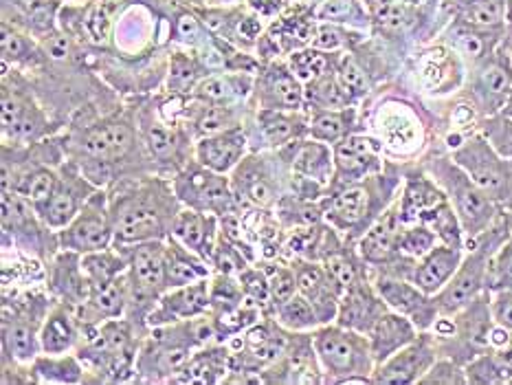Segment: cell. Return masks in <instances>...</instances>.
Here are the masks:
<instances>
[{
    "mask_svg": "<svg viewBox=\"0 0 512 385\" xmlns=\"http://www.w3.org/2000/svg\"><path fill=\"white\" fill-rule=\"evenodd\" d=\"M453 161L493 198L499 207L512 209V159L491 139L473 135L453 150Z\"/></svg>",
    "mask_w": 512,
    "mask_h": 385,
    "instance_id": "cell-5",
    "label": "cell"
},
{
    "mask_svg": "<svg viewBox=\"0 0 512 385\" xmlns=\"http://www.w3.org/2000/svg\"><path fill=\"white\" fill-rule=\"evenodd\" d=\"M51 0H3V20L5 22H14L22 16L31 14L33 9H38L40 5H47Z\"/></svg>",
    "mask_w": 512,
    "mask_h": 385,
    "instance_id": "cell-53",
    "label": "cell"
},
{
    "mask_svg": "<svg viewBox=\"0 0 512 385\" xmlns=\"http://www.w3.org/2000/svg\"><path fill=\"white\" fill-rule=\"evenodd\" d=\"M84 194H93V187L88 185L82 176L71 172L60 176L51 198L38 209L44 223L53 229H62L69 225L71 220L80 214V209L84 207L88 198H91Z\"/></svg>",
    "mask_w": 512,
    "mask_h": 385,
    "instance_id": "cell-16",
    "label": "cell"
},
{
    "mask_svg": "<svg viewBox=\"0 0 512 385\" xmlns=\"http://www.w3.org/2000/svg\"><path fill=\"white\" fill-rule=\"evenodd\" d=\"M431 168L433 174H436V181L440 183L444 194H447L449 203L453 205L455 214L460 218L464 236L477 240L482 234H486L499 220V209L502 207L455 161L436 159Z\"/></svg>",
    "mask_w": 512,
    "mask_h": 385,
    "instance_id": "cell-3",
    "label": "cell"
},
{
    "mask_svg": "<svg viewBox=\"0 0 512 385\" xmlns=\"http://www.w3.org/2000/svg\"><path fill=\"white\" fill-rule=\"evenodd\" d=\"M146 137L152 154H157V157H163V154L174 150V135L163 124H150Z\"/></svg>",
    "mask_w": 512,
    "mask_h": 385,
    "instance_id": "cell-52",
    "label": "cell"
},
{
    "mask_svg": "<svg viewBox=\"0 0 512 385\" xmlns=\"http://www.w3.org/2000/svg\"><path fill=\"white\" fill-rule=\"evenodd\" d=\"M455 20L486 31H508L510 0H453Z\"/></svg>",
    "mask_w": 512,
    "mask_h": 385,
    "instance_id": "cell-24",
    "label": "cell"
},
{
    "mask_svg": "<svg viewBox=\"0 0 512 385\" xmlns=\"http://www.w3.org/2000/svg\"><path fill=\"white\" fill-rule=\"evenodd\" d=\"M174 238L181 242L189 251L198 253V256L214 258L216 249V234H214V218L205 216L198 209H185L178 212L174 220Z\"/></svg>",
    "mask_w": 512,
    "mask_h": 385,
    "instance_id": "cell-23",
    "label": "cell"
},
{
    "mask_svg": "<svg viewBox=\"0 0 512 385\" xmlns=\"http://www.w3.org/2000/svg\"><path fill=\"white\" fill-rule=\"evenodd\" d=\"M73 341L75 326L66 311H55L51 317H47L40 333V344L44 352H49V355H62V352L73 346Z\"/></svg>",
    "mask_w": 512,
    "mask_h": 385,
    "instance_id": "cell-33",
    "label": "cell"
},
{
    "mask_svg": "<svg viewBox=\"0 0 512 385\" xmlns=\"http://www.w3.org/2000/svg\"><path fill=\"white\" fill-rule=\"evenodd\" d=\"M271 282V297L273 304H282L286 300H291L293 295H297V273L291 267H277L273 275L269 278Z\"/></svg>",
    "mask_w": 512,
    "mask_h": 385,
    "instance_id": "cell-45",
    "label": "cell"
},
{
    "mask_svg": "<svg viewBox=\"0 0 512 385\" xmlns=\"http://www.w3.org/2000/svg\"><path fill=\"white\" fill-rule=\"evenodd\" d=\"M475 95L493 113L506 108L512 95V42L508 36L491 58L475 66Z\"/></svg>",
    "mask_w": 512,
    "mask_h": 385,
    "instance_id": "cell-10",
    "label": "cell"
},
{
    "mask_svg": "<svg viewBox=\"0 0 512 385\" xmlns=\"http://www.w3.org/2000/svg\"><path fill=\"white\" fill-rule=\"evenodd\" d=\"M512 289V238L495 251L491 260V278H488V291Z\"/></svg>",
    "mask_w": 512,
    "mask_h": 385,
    "instance_id": "cell-43",
    "label": "cell"
},
{
    "mask_svg": "<svg viewBox=\"0 0 512 385\" xmlns=\"http://www.w3.org/2000/svg\"><path fill=\"white\" fill-rule=\"evenodd\" d=\"M306 97L317 106V110H343L350 108L352 97L337 80V71L321 75L319 80L308 84Z\"/></svg>",
    "mask_w": 512,
    "mask_h": 385,
    "instance_id": "cell-31",
    "label": "cell"
},
{
    "mask_svg": "<svg viewBox=\"0 0 512 385\" xmlns=\"http://www.w3.org/2000/svg\"><path fill=\"white\" fill-rule=\"evenodd\" d=\"M464 260L462 245H436L429 253H425L411 273V282H414L422 293L436 295L440 293L447 282L453 278V273L460 269Z\"/></svg>",
    "mask_w": 512,
    "mask_h": 385,
    "instance_id": "cell-15",
    "label": "cell"
},
{
    "mask_svg": "<svg viewBox=\"0 0 512 385\" xmlns=\"http://www.w3.org/2000/svg\"><path fill=\"white\" fill-rule=\"evenodd\" d=\"M315 18L319 22H335V25L365 29L372 25L370 7L363 0H324L315 9Z\"/></svg>",
    "mask_w": 512,
    "mask_h": 385,
    "instance_id": "cell-27",
    "label": "cell"
},
{
    "mask_svg": "<svg viewBox=\"0 0 512 385\" xmlns=\"http://www.w3.org/2000/svg\"><path fill=\"white\" fill-rule=\"evenodd\" d=\"M260 91L264 102L275 110H299L304 106V86L286 64H271L264 71Z\"/></svg>",
    "mask_w": 512,
    "mask_h": 385,
    "instance_id": "cell-22",
    "label": "cell"
},
{
    "mask_svg": "<svg viewBox=\"0 0 512 385\" xmlns=\"http://www.w3.org/2000/svg\"><path fill=\"white\" fill-rule=\"evenodd\" d=\"M385 311H389V306L383 302V297L378 295L374 284H370L363 278L356 284H352L350 289L343 291L337 322L339 326L352 328L356 333L367 335L370 333V328L376 324V319Z\"/></svg>",
    "mask_w": 512,
    "mask_h": 385,
    "instance_id": "cell-12",
    "label": "cell"
},
{
    "mask_svg": "<svg viewBox=\"0 0 512 385\" xmlns=\"http://www.w3.org/2000/svg\"><path fill=\"white\" fill-rule=\"evenodd\" d=\"M187 185H178V194L192 203L196 209H207L214 214H231L233 194L225 176L214 170H196L187 172Z\"/></svg>",
    "mask_w": 512,
    "mask_h": 385,
    "instance_id": "cell-14",
    "label": "cell"
},
{
    "mask_svg": "<svg viewBox=\"0 0 512 385\" xmlns=\"http://www.w3.org/2000/svg\"><path fill=\"white\" fill-rule=\"evenodd\" d=\"M233 91H236V88H233L231 77H220V75L205 77V80H200L196 86L198 97L209 99V102H225V99L233 95Z\"/></svg>",
    "mask_w": 512,
    "mask_h": 385,
    "instance_id": "cell-49",
    "label": "cell"
},
{
    "mask_svg": "<svg viewBox=\"0 0 512 385\" xmlns=\"http://www.w3.org/2000/svg\"><path fill=\"white\" fill-rule=\"evenodd\" d=\"M58 179H60V176L55 174L53 170L36 168V170H31V172L20 176V181L16 183L14 192H18L20 196H25L33 207L40 209L51 198L55 185H58Z\"/></svg>",
    "mask_w": 512,
    "mask_h": 385,
    "instance_id": "cell-34",
    "label": "cell"
},
{
    "mask_svg": "<svg viewBox=\"0 0 512 385\" xmlns=\"http://www.w3.org/2000/svg\"><path fill=\"white\" fill-rule=\"evenodd\" d=\"M337 80L339 84L350 93V97H363L367 91H370V82H367V75L363 71V66L356 62L352 53H343L337 60Z\"/></svg>",
    "mask_w": 512,
    "mask_h": 385,
    "instance_id": "cell-41",
    "label": "cell"
},
{
    "mask_svg": "<svg viewBox=\"0 0 512 385\" xmlns=\"http://www.w3.org/2000/svg\"><path fill=\"white\" fill-rule=\"evenodd\" d=\"M491 311L495 324L512 333V289L491 291Z\"/></svg>",
    "mask_w": 512,
    "mask_h": 385,
    "instance_id": "cell-51",
    "label": "cell"
},
{
    "mask_svg": "<svg viewBox=\"0 0 512 385\" xmlns=\"http://www.w3.org/2000/svg\"><path fill=\"white\" fill-rule=\"evenodd\" d=\"M174 198L165 192L163 185H143L137 192L117 198L110 209L113 231L121 242H146L159 240L165 227H174L176 214H172Z\"/></svg>",
    "mask_w": 512,
    "mask_h": 385,
    "instance_id": "cell-1",
    "label": "cell"
},
{
    "mask_svg": "<svg viewBox=\"0 0 512 385\" xmlns=\"http://www.w3.org/2000/svg\"><path fill=\"white\" fill-rule=\"evenodd\" d=\"M337 60H339L337 53L321 51L317 47H302L288 55V66H291V71L297 75L299 82L310 84L319 80L321 75L335 71Z\"/></svg>",
    "mask_w": 512,
    "mask_h": 385,
    "instance_id": "cell-26",
    "label": "cell"
},
{
    "mask_svg": "<svg viewBox=\"0 0 512 385\" xmlns=\"http://www.w3.org/2000/svg\"><path fill=\"white\" fill-rule=\"evenodd\" d=\"M493 126V143L502 150L508 159H512V117L510 119H495Z\"/></svg>",
    "mask_w": 512,
    "mask_h": 385,
    "instance_id": "cell-54",
    "label": "cell"
},
{
    "mask_svg": "<svg viewBox=\"0 0 512 385\" xmlns=\"http://www.w3.org/2000/svg\"><path fill=\"white\" fill-rule=\"evenodd\" d=\"M508 36V31H486L471 25H464L460 20H453L444 38L449 47L460 55L462 60H471L475 66L497 51Z\"/></svg>",
    "mask_w": 512,
    "mask_h": 385,
    "instance_id": "cell-19",
    "label": "cell"
},
{
    "mask_svg": "<svg viewBox=\"0 0 512 385\" xmlns=\"http://www.w3.org/2000/svg\"><path fill=\"white\" fill-rule=\"evenodd\" d=\"M396 183L398 179H392V176L374 174L363 181L343 185L328 201V220L337 229L365 234L387 209Z\"/></svg>",
    "mask_w": 512,
    "mask_h": 385,
    "instance_id": "cell-4",
    "label": "cell"
},
{
    "mask_svg": "<svg viewBox=\"0 0 512 385\" xmlns=\"http://www.w3.org/2000/svg\"><path fill=\"white\" fill-rule=\"evenodd\" d=\"M165 264H168V249L161 240L137 242L130 256V278L128 291L135 300H159L163 291H168L165 280Z\"/></svg>",
    "mask_w": 512,
    "mask_h": 385,
    "instance_id": "cell-9",
    "label": "cell"
},
{
    "mask_svg": "<svg viewBox=\"0 0 512 385\" xmlns=\"http://www.w3.org/2000/svg\"><path fill=\"white\" fill-rule=\"evenodd\" d=\"M36 372L44 381H60V383H75L82 377V368L77 366L75 359H38Z\"/></svg>",
    "mask_w": 512,
    "mask_h": 385,
    "instance_id": "cell-42",
    "label": "cell"
},
{
    "mask_svg": "<svg viewBox=\"0 0 512 385\" xmlns=\"http://www.w3.org/2000/svg\"><path fill=\"white\" fill-rule=\"evenodd\" d=\"M240 286L244 295H247V300L253 302L255 306H266L269 302H273L271 297V282L260 269H244L240 273Z\"/></svg>",
    "mask_w": 512,
    "mask_h": 385,
    "instance_id": "cell-44",
    "label": "cell"
},
{
    "mask_svg": "<svg viewBox=\"0 0 512 385\" xmlns=\"http://www.w3.org/2000/svg\"><path fill=\"white\" fill-rule=\"evenodd\" d=\"M293 170L310 181L326 183L335 172V154L330 152L324 141L315 139V143H302L295 150Z\"/></svg>",
    "mask_w": 512,
    "mask_h": 385,
    "instance_id": "cell-25",
    "label": "cell"
},
{
    "mask_svg": "<svg viewBox=\"0 0 512 385\" xmlns=\"http://www.w3.org/2000/svg\"><path fill=\"white\" fill-rule=\"evenodd\" d=\"M192 253L194 251L178 245V242H172L168 247V264H165V280H168V289H178V286L207 278V269L194 260Z\"/></svg>",
    "mask_w": 512,
    "mask_h": 385,
    "instance_id": "cell-28",
    "label": "cell"
},
{
    "mask_svg": "<svg viewBox=\"0 0 512 385\" xmlns=\"http://www.w3.org/2000/svg\"><path fill=\"white\" fill-rule=\"evenodd\" d=\"M317 361L337 383H370L376 370L370 339L345 326H326L315 337Z\"/></svg>",
    "mask_w": 512,
    "mask_h": 385,
    "instance_id": "cell-2",
    "label": "cell"
},
{
    "mask_svg": "<svg viewBox=\"0 0 512 385\" xmlns=\"http://www.w3.org/2000/svg\"><path fill=\"white\" fill-rule=\"evenodd\" d=\"M438 355L440 350L436 337H431L422 330V335H418L411 344L400 348L396 355L385 359L383 363H378L372 383H420V379L431 370L433 363L438 361Z\"/></svg>",
    "mask_w": 512,
    "mask_h": 385,
    "instance_id": "cell-8",
    "label": "cell"
},
{
    "mask_svg": "<svg viewBox=\"0 0 512 385\" xmlns=\"http://www.w3.org/2000/svg\"><path fill=\"white\" fill-rule=\"evenodd\" d=\"M359 40H361V36L356 31H352V27H343V25H335V22H319L317 20L315 40L310 47L337 53L345 47H352V44H356Z\"/></svg>",
    "mask_w": 512,
    "mask_h": 385,
    "instance_id": "cell-39",
    "label": "cell"
},
{
    "mask_svg": "<svg viewBox=\"0 0 512 385\" xmlns=\"http://www.w3.org/2000/svg\"><path fill=\"white\" fill-rule=\"evenodd\" d=\"M0 42H3L5 64H31L47 55V51L40 49V44L31 38V33L9 25V22H3V40Z\"/></svg>",
    "mask_w": 512,
    "mask_h": 385,
    "instance_id": "cell-30",
    "label": "cell"
},
{
    "mask_svg": "<svg viewBox=\"0 0 512 385\" xmlns=\"http://www.w3.org/2000/svg\"><path fill=\"white\" fill-rule=\"evenodd\" d=\"M440 242V236L425 223L405 225L403 234H400V253L407 258L420 260L425 253H429Z\"/></svg>",
    "mask_w": 512,
    "mask_h": 385,
    "instance_id": "cell-38",
    "label": "cell"
},
{
    "mask_svg": "<svg viewBox=\"0 0 512 385\" xmlns=\"http://www.w3.org/2000/svg\"><path fill=\"white\" fill-rule=\"evenodd\" d=\"M211 302V289L205 280H198L192 284L178 286L172 293L161 297V308L152 313L150 322H178V319H194L200 313L207 311Z\"/></svg>",
    "mask_w": 512,
    "mask_h": 385,
    "instance_id": "cell-20",
    "label": "cell"
},
{
    "mask_svg": "<svg viewBox=\"0 0 512 385\" xmlns=\"http://www.w3.org/2000/svg\"><path fill=\"white\" fill-rule=\"evenodd\" d=\"M135 143V135L126 121H104V124L88 128L82 137V150L93 161L115 163L126 157Z\"/></svg>",
    "mask_w": 512,
    "mask_h": 385,
    "instance_id": "cell-18",
    "label": "cell"
},
{
    "mask_svg": "<svg viewBox=\"0 0 512 385\" xmlns=\"http://www.w3.org/2000/svg\"><path fill=\"white\" fill-rule=\"evenodd\" d=\"M113 218L106 212V198L102 192H93L69 225L60 234L62 247L80 253L104 251L113 238Z\"/></svg>",
    "mask_w": 512,
    "mask_h": 385,
    "instance_id": "cell-6",
    "label": "cell"
},
{
    "mask_svg": "<svg viewBox=\"0 0 512 385\" xmlns=\"http://www.w3.org/2000/svg\"><path fill=\"white\" fill-rule=\"evenodd\" d=\"M244 146H247V139H244L242 132L231 128L225 132H218V135H207L200 139L196 146V157L203 168L225 174L233 168H238L244 154Z\"/></svg>",
    "mask_w": 512,
    "mask_h": 385,
    "instance_id": "cell-21",
    "label": "cell"
},
{
    "mask_svg": "<svg viewBox=\"0 0 512 385\" xmlns=\"http://www.w3.org/2000/svg\"><path fill=\"white\" fill-rule=\"evenodd\" d=\"M236 190L258 207H269L273 203V185L266 179V174H260L253 165H240L236 174Z\"/></svg>",
    "mask_w": 512,
    "mask_h": 385,
    "instance_id": "cell-35",
    "label": "cell"
},
{
    "mask_svg": "<svg viewBox=\"0 0 512 385\" xmlns=\"http://www.w3.org/2000/svg\"><path fill=\"white\" fill-rule=\"evenodd\" d=\"M420 383H469V381H466V370L460 368V363L447 357L433 363L431 370L420 379Z\"/></svg>",
    "mask_w": 512,
    "mask_h": 385,
    "instance_id": "cell-48",
    "label": "cell"
},
{
    "mask_svg": "<svg viewBox=\"0 0 512 385\" xmlns=\"http://www.w3.org/2000/svg\"><path fill=\"white\" fill-rule=\"evenodd\" d=\"M335 172L343 185L363 181L367 176L381 174V146L370 137L348 135L335 143Z\"/></svg>",
    "mask_w": 512,
    "mask_h": 385,
    "instance_id": "cell-11",
    "label": "cell"
},
{
    "mask_svg": "<svg viewBox=\"0 0 512 385\" xmlns=\"http://www.w3.org/2000/svg\"><path fill=\"white\" fill-rule=\"evenodd\" d=\"M354 108L343 110H319L308 126L310 137L324 143H337L350 135L354 126Z\"/></svg>",
    "mask_w": 512,
    "mask_h": 385,
    "instance_id": "cell-29",
    "label": "cell"
},
{
    "mask_svg": "<svg viewBox=\"0 0 512 385\" xmlns=\"http://www.w3.org/2000/svg\"><path fill=\"white\" fill-rule=\"evenodd\" d=\"M3 341L7 355H11L18 361H31L36 359L38 344H36V333L27 322H11L5 319V330H3Z\"/></svg>",
    "mask_w": 512,
    "mask_h": 385,
    "instance_id": "cell-36",
    "label": "cell"
},
{
    "mask_svg": "<svg viewBox=\"0 0 512 385\" xmlns=\"http://www.w3.org/2000/svg\"><path fill=\"white\" fill-rule=\"evenodd\" d=\"M295 273H297V291L315 306L321 324L332 322L339 313V302H341L343 291L335 282V278L328 273L326 264L321 267V264H315V262H304L299 264Z\"/></svg>",
    "mask_w": 512,
    "mask_h": 385,
    "instance_id": "cell-13",
    "label": "cell"
},
{
    "mask_svg": "<svg viewBox=\"0 0 512 385\" xmlns=\"http://www.w3.org/2000/svg\"><path fill=\"white\" fill-rule=\"evenodd\" d=\"M176 36L185 44H200L203 42V20H200L192 11H178L174 18Z\"/></svg>",
    "mask_w": 512,
    "mask_h": 385,
    "instance_id": "cell-50",
    "label": "cell"
},
{
    "mask_svg": "<svg viewBox=\"0 0 512 385\" xmlns=\"http://www.w3.org/2000/svg\"><path fill=\"white\" fill-rule=\"evenodd\" d=\"M236 128L233 126V113L231 108H220V106H211L205 108L203 115L198 117V130L203 132V135H218V132H225Z\"/></svg>",
    "mask_w": 512,
    "mask_h": 385,
    "instance_id": "cell-46",
    "label": "cell"
},
{
    "mask_svg": "<svg viewBox=\"0 0 512 385\" xmlns=\"http://www.w3.org/2000/svg\"><path fill=\"white\" fill-rule=\"evenodd\" d=\"M374 289L392 311L409 317L418 326V330L433 328L436 319L440 317L433 295L422 293L409 278L381 271L374 280Z\"/></svg>",
    "mask_w": 512,
    "mask_h": 385,
    "instance_id": "cell-7",
    "label": "cell"
},
{
    "mask_svg": "<svg viewBox=\"0 0 512 385\" xmlns=\"http://www.w3.org/2000/svg\"><path fill=\"white\" fill-rule=\"evenodd\" d=\"M416 337H418V326L411 322L409 317L389 308V311H385L376 319V324L370 328V333H367L376 366L392 355H396L400 348L411 344Z\"/></svg>",
    "mask_w": 512,
    "mask_h": 385,
    "instance_id": "cell-17",
    "label": "cell"
},
{
    "mask_svg": "<svg viewBox=\"0 0 512 385\" xmlns=\"http://www.w3.org/2000/svg\"><path fill=\"white\" fill-rule=\"evenodd\" d=\"M260 121H262V130L266 139H269L273 146H282V143L291 141L297 132L302 130V121L293 115H288L286 110L266 108L260 115Z\"/></svg>",
    "mask_w": 512,
    "mask_h": 385,
    "instance_id": "cell-37",
    "label": "cell"
},
{
    "mask_svg": "<svg viewBox=\"0 0 512 385\" xmlns=\"http://www.w3.org/2000/svg\"><path fill=\"white\" fill-rule=\"evenodd\" d=\"M200 64L196 58L185 53H172L170 58V91L174 93H187L198 86L200 82Z\"/></svg>",
    "mask_w": 512,
    "mask_h": 385,
    "instance_id": "cell-40",
    "label": "cell"
},
{
    "mask_svg": "<svg viewBox=\"0 0 512 385\" xmlns=\"http://www.w3.org/2000/svg\"><path fill=\"white\" fill-rule=\"evenodd\" d=\"M214 262L220 269V273H227V275L242 273L244 269H247V264H244V258H242V249L233 247L231 242H227L225 236H222L220 242H216Z\"/></svg>",
    "mask_w": 512,
    "mask_h": 385,
    "instance_id": "cell-47",
    "label": "cell"
},
{
    "mask_svg": "<svg viewBox=\"0 0 512 385\" xmlns=\"http://www.w3.org/2000/svg\"><path fill=\"white\" fill-rule=\"evenodd\" d=\"M277 324L286 330H310L321 324V319L315 311V306L310 304L302 293L293 295L291 300L277 304Z\"/></svg>",
    "mask_w": 512,
    "mask_h": 385,
    "instance_id": "cell-32",
    "label": "cell"
}]
</instances>
